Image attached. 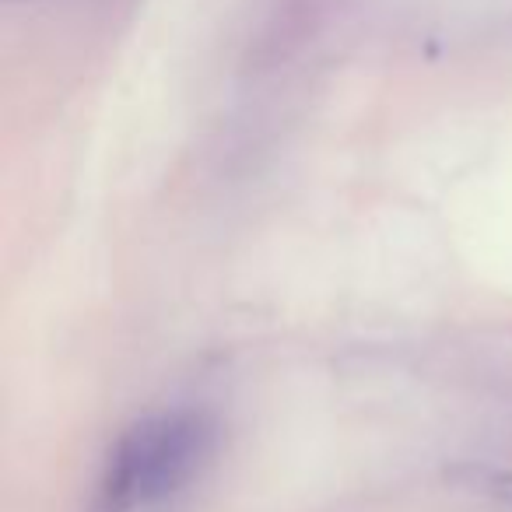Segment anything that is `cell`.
<instances>
[{
	"mask_svg": "<svg viewBox=\"0 0 512 512\" xmlns=\"http://www.w3.org/2000/svg\"><path fill=\"white\" fill-rule=\"evenodd\" d=\"M453 477L477 495H488L495 502H512V470L491 467V463H463L460 470H453Z\"/></svg>",
	"mask_w": 512,
	"mask_h": 512,
	"instance_id": "cell-2",
	"label": "cell"
},
{
	"mask_svg": "<svg viewBox=\"0 0 512 512\" xmlns=\"http://www.w3.org/2000/svg\"><path fill=\"white\" fill-rule=\"evenodd\" d=\"M218 449V421L200 407H172L123 428L106 453L95 509L144 512L193 484Z\"/></svg>",
	"mask_w": 512,
	"mask_h": 512,
	"instance_id": "cell-1",
	"label": "cell"
}]
</instances>
